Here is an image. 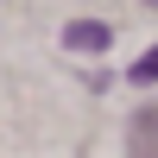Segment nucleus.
Masks as SVG:
<instances>
[{
    "mask_svg": "<svg viewBox=\"0 0 158 158\" xmlns=\"http://www.w3.org/2000/svg\"><path fill=\"white\" fill-rule=\"evenodd\" d=\"M108 25H101V19H76V25H63V44H70V51H108Z\"/></svg>",
    "mask_w": 158,
    "mask_h": 158,
    "instance_id": "f257e3e1",
    "label": "nucleus"
},
{
    "mask_svg": "<svg viewBox=\"0 0 158 158\" xmlns=\"http://www.w3.org/2000/svg\"><path fill=\"white\" fill-rule=\"evenodd\" d=\"M133 158H158V101L152 108H139V120H133Z\"/></svg>",
    "mask_w": 158,
    "mask_h": 158,
    "instance_id": "f03ea898",
    "label": "nucleus"
},
{
    "mask_svg": "<svg viewBox=\"0 0 158 158\" xmlns=\"http://www.w3.org/2000/svg\"><path fill=\"white\" fill-rule=\"evenodd\" d=\"M133 82H158V44H152V51H146V57H139V63H133Z\"/></svg>",
    "mask_w": 158,
    "mask_h": 158,
    "instance_id": "7ed1b4c3",
    "label": "nucleus"
},
{
    "mask_svg": "<svg viewBox=\"0 0 158 158\" xmlns=\"http://www.w3.org/2000/svg\"><path fill=\"white\" fill-rule=\"evenodd\" d=\"M146 6H158V0H146Z\"/></svg>",
    "mask_w": 158,
    "mask_h": 158,
    "instance_id": "20e7f679",
    "label": "nucleus"
}]
</instances>
